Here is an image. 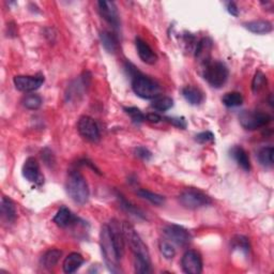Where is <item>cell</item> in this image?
<instances>
[{
    "label": "cell",
    "instance_id": "obj_7",
    "mask_svg": "<svg viewBox=\"0 0 274 274\" xmlns=\"http://www.w3.org/2000/svg\"><path fill=\"white\" fill-rule=\"evenodd\" d=\"M240 125L249 131H254L268 126L272 120L269 114L260 111H245L240 117Z\"/></svg>",
    "mask_w": 274,
    "mask_h": 274
},
{
    "label": "cell",
    "instance_id": "obj_29",
    "mask_svg": "<svg viewBox=\"0 0 274 274\" xmlns=\"http://www.w3.org/2000/svg\"><path fill=\"white\" fill-rule=\"evenodd\" d=\"M222 102L227 107H238L243 103V96L239 92H228L223 96Z\"/></svg>",
    "mask_w": 274,
    "mask_h": 274
},
{
    "label": "cell",
    "instance_id": "obj_13",
    "mask_svg": "<svg viewBox=\"0 0 274 274\" xmlns=\"http://www.w3.org/2000/svg\"><path fill=\"white\" fill-rule=\"evenodd\" d=\"M109 227V232L112 239L115 245V249L117 251L118 257L121 259L125 255L126 252V238L122 232V227L117 220H112L109 224H107Z\"/></svg>",
    "mask_w": 274,
    "mask_h": 274
},
{
    "label": "cell",
    "instance_id": "obj_4",
    "mask_svg": "<svg viewBox=\"0 0 274 274\" xmlns=\"http://www.w3.org/2000/svg\"><path fill=\"white\" fill-rule=\"evenodd\" d=\"M123 235H125L126 241L129 243L131 251L133 252L134 257H141L150 260V254L148 247L145 242L141 240V238L135 231V228L128 222H123L121 224Z\"/></svg>",
    "mask_w": 274,
    "mask_h": 274
},
{
    "label": "cell",
    "instance_id": "obj_39",
    "mask_svg": "<svg viewBox=\"0 0 274 274\" xmlns=\"http://www.w3.org/2000/svg\"><path fill=\"white\" fill-rule=\"evenodd\" d=\"M226 8H227V11L231 13L232 15L234 16H238L239 15V9H238L237 5L234 3V2H229L226 4Z\"/></svg>",
    "mask_w": 274,
    "mask_h": 274
},
{
    "label": "cell",
    "instance_id": "obj_38",
    "mask_svg": "<svg viewBox=\"0 0 274 274\" xmlns=\"http://www.w3.org/2000/svg\"><path fill=\"white\" fill-rule=\"evenodd\" d=\"M166 120L170 123H172L173 126L179 128V129H185L187 128V121H185L184 118H166Z\"/></svg>",
    "mask_w": 274,
    "mask_h": 274
},
{
    "label": "cell",
    "instance_id": "obj_28",
    "mask_svg": "<svg viewBox=\"0 0 274 274\" xmlns=\"http://www.w3.org/2000/svg\"><path fill=\"white\" fill-rule=\"evenodd\" d=\"M273 153H274V149L271 146L261 148L257 154L259 163L264 167H272L273 166Z\"/></svg>",
    "mask_w": 274,
    "mask_h": 274
},
{
    "label": "cell",
    "instance_id": "obj_5",
    "mask_svg": "<svg viewBox=\"0 0 274 274\" xmlns=\"http://www.w3.org/2000/svg\"><path fill=\"white\" fill-rule=\"evenodd\" d=\"M204 68V78L214 88L222 87L228 79V68L222 61H210Z\"/></svg>",
    "mask_w": 274,
    "mask_h": 274
},
{
    "label": "cell",
    "instance_id": "obj_21",
    "mask_svg": "<svg viewBox=\"0 0 274 274\" xmlns=\"http://www.w3.org/2000/svg\"><path fill=\"white\" fill-rule=\"evenodd\" d=\"M182 95L191 105H199L204 101V94L198 89V88L187 86L182 89Z\"/></svg>",
    "mask_w": 274,
    "mask_h": 274
},
{
    "label": "cell",
    "instance_id": "obj_18",
    "mask_svg": "<svg viewBox=\"0 0 274 274\" xmlns=\"http://www.w3.org/2000/svg\"><path fill=\"white\" fill-rule=\"evenodd\" d=\"M84 257L78 253H71L68 255L67 257L64 260L63 263V268L66 273H74L76 272L79 268L82 267V264L84 263Z\"/></svg>",
    "mask_w": 274,
    "mask_h": 274
},
{
    "label": "cell",
    "instance_id": "obj_34",
    "mask_svg": "<svg viewBox=\"0 0 274 274\" xmlns=\"http://www.w3.org/2000/svg\"><path fill=\"white\" fill-rule=\"evenodd\" d=\"M125 112L131 117L134 123H141L146 120V116L137 107H125Z\"/></svg>",
    "mask_w": 274,
    "mask_h": 274
},
{
    "label": "cell",
    "instance_id": "obj_19",
    "mask_svg": "<svg viewBox=\"0 0 274 274\" xmlns=\"http://www.w3.org/2000/svg\"><path fill=\"white\" fill-rule=\"evenodd\" d=\"M100 38L103 47L108 52H111V54H115V52L118 50L119 42L117 35L114 32L108 30H103L100 34Z\"/></svg>",
    "mask_w": 274,
    "mask_h": 274
},
{
    "label": "cell",
    "instance_id": "obj_9",
    "mask_svg": "<svg viewBox=\"0 0 274 274\" xmlns=\"http://www.w3.org/2000/svg\"><path fill=\"white\" fill-rule=\"evenodd\" d=\"M164 235L172 243L180 246H187L192 240V236L189 231L182 226L175 224L167 225L164 228Z\"/></svg>",
    "mask_w": 274,
    "mask_h": 274
},
{
    "label": "cell",
    "instance_id": "obj_22",
    "mask_svg": "<svg viewBox=\"0 0 274 274\" xmlns=\"http://www.w3.org/2000/svg\"><path fill=\"white\" fill-rule=\"evenodd\" d=\"M52 221H54V223L59 226V227H67L69 226L70 224L73 223L74 221V216L72 214V212L70 211L69 208L67 207H61L58 211L57 213L55 214L54 218H52Z\"/></svg>",
    "mask_w": 274,
    "mask_h": 274
},
{
    "label": "cell",
    "instance_id": "obj_15",
    "mask_svg": "<svg viewBox=\"0 0 274 274\" xmlns=\"http://www.w3.org/2000/svg\"><path fill=\"white\" fill-rule=\"evenodd\" d=\"M213 48V43L209 38L201 39L196 45L195 58L198 63L204 67L211 61V51Z\"/></svg>",
    "mask_w": 274,
    "mask_h": 274
},
{
    "label": "cell",
    "instance_id": "obj_27",
    "mask_svg": "<svg viewBox=\"0 0 274 274\" xmlns=\"http://www.w3.org/2000/svg\"><path fill=\"white\" fill-rule=\"evenodd\" d=\"M174 106V101L170 96H157V98L153 99L151 103V107L154 108L157 112H166L171 109Z\"/></svg>",
    "mask_w": 274,
    "mask_h": 274
},
{
    "label": "cell",
    "instance_id": "obj_32",
    "mask_svg": "<svg viewBox=\"0 0 274 274\" xmlns=\"http://www.w3.org/2000/svg\"><path fill=\"white\" fill-rule=\"evenodd\" d=\"M134 269L136 273H150L151 272V261L141 257H134Z\"/></svg>",
    "mask_w": 274,
    "mask_h": 274
},
{
    "label": "cell",
    "instance_id": "obj_24",
    "mask_svg": "<svg viewBox=\"0 0 274 274\" xmlns=\"http://www.w3.org/2000/svg\"><path fill=\"white\" fill-rule=\"evenodd\" d=\"M61 255H63V253H61V251H59L57 249H52V250L47 251L45 254L43 255V258H42L43 266L45 267L46 269L54 268L58 263Z\"/></svg>",
    "mask_w": 274,
    "mask_h": 274
},
{
    "label": "cell",
    "instance_id": "obj_10",
    "mask_svg": "<svg viewBox=\"0 0 274 274\" xmlns=\"http://www.w3.org/2000/svg\"><path fill=\"white\" fill-rule=\"evenodd\" d=\"M44 76L39 75H19L14 77V85L17 90L23 92H32L38 90L39 88L44 84Z\"/></svg>",
    "mask_w": 274,
    "mask_h": 274
},
{
    "label": "cell",
    "instance_id": "obj_11",
    "mask_svg": "<svg viewBox=\"0 0 274 274\" xmlns=\"http://www.w3.org/2000/svg\"><path fill=\"white\" fill-rule=\"evenodd\" d=\"M182 270L188 274H199L202 271V259L198 252L190 250L185 252L181 259Z\"/></svg>",
    "mask_w": 274,
    "mask_h": 274
},
{
    "label": "cell",
    "instance_id": "obj_8",
    "mask_svg": "<svg viewBox=\"0 0 274 274\" xmlns=\"http://www.w3.org/2000/svg\"><path fill=\"white\" fill-rule=\"evenodd\" d=\"M77 131L85 139L96 143L100 140V130L93 118L83 116L77 122Z\"/></svg>",
    "mask_w": 274,
    "mask_h": 274
},
{
    "label": "cell",
    "instance_id": "obj_36",
    "mask_svg": "<svg viewBox=\"0 0 274 274\" xmlns=\"http://www.w3.org/2000/svg\"><path fill=\"white\" fill-rule=\"evenodd\" d=\"M195 139L199 144H209L214 140V135H213V133H211V132L206 131V132H201V133L197 134L195 136Z\"/></svg>",
    "mask_w": 274,
    "mask_h": 274
},
{
    "label": "cell",
    "instance_id": "obj_35",
    "mask_svg": "<svg viewBox=\"0 0 274 274\" xmlns=\"http://www.w3.org/2000/svg\"><path fill=\"white\" fill-rule=\"evenodd\" d=\"M234 244H235V247H237V249H239V247H240V249L243 250L245 253H247L250 250L249 240H247L246 238L243 237V236L236 237L234 239Z\"/></svg>",
    "mask_w": 274,
    "mask_h": 274
},
{
    "label": "cell",
    "instance_id": "obj_2",
    "mask_svg": "<svg viewBox=\"0 0 274 274\" xmlns=\"http://www.w3.org/2000/svg\"><path fill=\"white\" fill-rule=\"evenodd\" d=\"M67 192L76 204L84 205L89 198V188L85 177L77 171L70 172L67 180Z\"/></svg>",
    "mask_w": 274,
    "mask_h": 274
},
{
    "label": "cell",
    "instance_id": "obj_37",
    "mask_svg": "<svg viewBox=\"0 0 274 274\" xmlns=\"http://www.w3.org/2000/svg\"><path fill=\"white\" fill-rule=\"evenodd\" d=\"M135 154H136V156L141 158V160H145V161H148L152 157V153L150 152L149 150L145 147H137L135 149Z\"/></svg>",
    "mask_w": 274,
    "mask_h": 274
},
{
    "label": "cell",
    "instance_id": "obj_1",
    "mask_svg": "<svg viewBox=\"0 0 274 274\" xmlns=\"http://www.w3.org/2000/svg\"><path fill=\"white\" fill-rule=\"evenodd\" d=\"M100 245L102 250V255L104 257V261L106 267L113 273H119L121 272L119 261L120 258L118 257V254L112 239L109 227L107 224H105L101 228L100 233Z\"/></svg>",
    "mask_w": 274,
    "mask_h": 274
},
{
    "label": "cell",
    "instance_id": "obj_20",
    "mask_svg": "<svg viewBox=\"0 0 274 274\" xmlns=\"http://www.w3.org/2000/svg\"><path fill=\"white\" fill-rule=\"evenodd\" d=\"M244 27L256 34H266L272 31L273 26L269 21L264 20H257V21H252L249 23L244 24Z\"/></svg>",
    "mask_w": 274,
    "mask_h": 274
},
{
    "label": "cell",
    "instance_id": "obj_23",
    "mask_svg": "<svg viewBox=\"0 0 274 274\" xmlns=\"http://www.w3.org/2000/svg\"><path fill=\"white\" fill-rule=\"evenodd\" d=\"M2 216L8 223H12L16 218V208L13 201L8 198L3 197L2 199Z\"/></svg>",
    "mask_w": 274,
    "mask_h": 274
},
{
    "label": "cell",
    "instance_id": "obj_3",
    "mask_svg": "<svg viewBox=\"0 0 274 274\" xmlns=\"http://www.w3.org/2000/svg\"><path fill=\"white\" fill-rule=\"evenodd\" d=\"M132 89L141 99L153 100L161 95V86L151 77L140 72L132 78Z\"/></svg>",
    "mask_w": 274,
    "mask_h": 274
},
{
    "label": "cell",
    "instance_id": "obj_16",
    "mask_svg": "<svg viewBox=\"0 0 274 274\" xmlns=\"http://www.w3.org/2000/svg\"><path fill=\"white\" fill-rule=\"evenodd\" d=\"M135 46L139 58L147 65H154L157 61V56L153 49L149 46V44L143 39H135Z\"/></svg>",
    "mask_w": 274,
    "mask_h": 274
},
{
    "label": "cell",
    "instance_id": "obj_26",
    "mask_svg": "<svg viewBox=\"0 0 274 274\" xmlns=\"http://www.w3.org/2000/svg\"><path fill=\"white\" fill-rule=\"evenodd\" d=\"M118 199H119L121 208L125 211H127L128 213L134 215V216H136L138 218H146L144 212L141 211L139 208H137L136 206H134L133 204H131V202L128 201L125 197H123L121 194H119V195H118Z\"/></svg>",
    "mask_w": 274,
    "mask_h": 274
},
{
    "label": "cell",
    "instance_id": "obj_40",
    "mask_svg": "<svg viewBox=\"0 0 274 274\" xmlns=\"http://www.w3.org/2000/svg\"><path fill=\"white\" fill-rule=\"evenodd\" d=\"M146 119L150 122H153V123H157L162 121V117L160 116V115H157L155 113H150L148 115H146Z\"/></svg>",
    "mask_w": 274,
    "mask_h": 274
},
{
    "label": "cell",
    "instance_id": "obj_25",
    "mask_svg": "<svg viewBox=\"0 0 274 274\" xmlns=\"http://www.w3.org/2000/svg\"><path fill=\"white\" fill-rule=\"evenodd\" d=\"M137 195L139 197H141V198H144V199L150 201L151 204L156 205V206H161L165 202V197L164 196L160 195V194L153 193L151 191H148L146 189H139L137 191Z\"/></svg>",
    "mask_w": 274,
    "mask_h": 274
},
{
    "label": "cell",
    "instance_id": "obj_30",
    "mask_svg": "<svg viewBox=\"0 0 274 274\" xmlns=\"http://www.w3.org/2000/svg\"><path fill=\"white\" fill-rule=\"evenodd\" d=\"M23 105L26 108L30 111L39 109L42 105V98L40 95L34 94V93L28 94L23 99Z\"/></svg>",
    "mask_w": 274,
    "mask_h": 274
},
{
    "label": "cell",
    "instance_id": "obj_33",
    "mask_svg": "<svg viewBox=\"0 0 274 274\" xmlns=\"http://www.w3.org/2000/svg\"><path fill=\"white\" fill-rule=\"evenodd\" d=\"M158 249L166 259H173L176 255V250L173 243L169 240H161L158 242Z\"/></svg>",
    "mask_w": 274,
    "mask_h": 274
},
{
    "label": "cell",
    "instance_id": "obj_12",
    "mask_svg": "<svg viewBox=\"0 0 274 274\" xmlns=\"http://www.w3.org/2000/svg\"><path fill=\"white\" fill-rule=\"evenodd\" d=\"M23 176L26 180L37 185H42L44 182V177L41 173L40 165L34 157H28L23 166Z\"/></svg>",
    "mask_w": 274,
    "mask_h": 274
},
{
    "label": "cell",
    "instance_id": "obj_14",
    "mask_svg": "<svg viewBox=\"0 0 274 274\" xmlns=\"http://www.w3.org/2000/svg\"><path fill=\"white\" fill-rule=\"evenodd\" d=\"M98 8L103 19L109 25H112L113 27L117 28L120 24V20L117 7L115 5V3L101 0V2L98 3Z\"/></svg>",
    "mask_w": 274,
    "mask_h": 274
},
{
    "label": "cell",
    "instance_id": "obj_31",
    "mask_svg": "<svg viewBox=\"0 0 274 274\" xmlns=\"http://www.w3.org/2000/svg\"><path fill=\"white\" fill-rule=\"evenodd\" d=\"M266 85H267V76L264 75L261 71H257L253 78V82H252L253 92L258 93L259 91H261L263 89Z\"/></svg>",
    "mask_w": 274,
    "mask_h": 274
},
{
    "label": "cell",
    "instance_id": "obj_6",
    "mask_svg": "<svg viewBox=\"0 0 274 274\" xmlns=\"http://www.w3.org/2000/svg\"><path fill=\"white\" fill-rule=\"evenodd\" d=\"M179 201L184 208L195 210L210 205L212 199L202 191L190 188L180 194Z\"/></svg>",
    "mask_w": 274,
    "mask_h": 274
},
{
    "label": "cell",
    "instance_id": "obj_17",
    "mask_svg": "<svg viewBox=\"0 0 274 274\" xmlns=\"http://www.w3.org/2000/svg\"><path fill=\"white\" fill-rule=\"evenodd\" d=\"M231 155L234 160L238 163L241 169L245 172H250L251 170V161L247 152L240 146H235L231 150Z\"/></svg>",
    "mask_w": 274,
    "mask_h": 274
}]
</instances>
